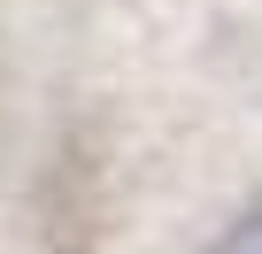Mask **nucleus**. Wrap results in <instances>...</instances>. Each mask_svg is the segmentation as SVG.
Listing matches in <instances>:
<instances>
[{
	"label": "nucleus",
	"mask_w": 262,
	"mask_h": 254,
	"mask_svg": "<svg viewBox=\"0 0 262 254\" xmlns=\"http://www.w3.org/2000/svg\"><path fill=\"white\" fill-rule=\"evenodd\" d=\"M208 254H262V208H247L239 223H224L208 239Z\"/></svg>",
	"instance_id": "nucleus-1"
}]
</instances>
